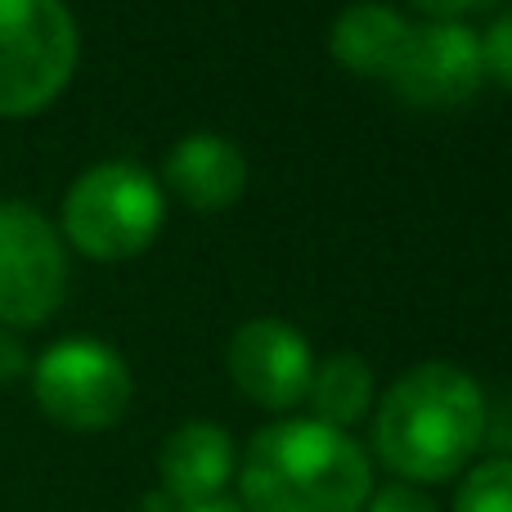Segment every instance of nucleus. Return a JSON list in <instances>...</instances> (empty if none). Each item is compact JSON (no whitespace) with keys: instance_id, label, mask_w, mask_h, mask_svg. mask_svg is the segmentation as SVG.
<instances>
[{"instance_id":"39448f33","label":"nucleus","mask_w":512,"mask_h":512,"mask_svg":"<svg viewBox=\"0 0 512 512\" xmlns=\"http://www.w3.org/2000/svg\"><path fill=\"white\" fill-rule=\"evenodd\" d=\"M32 391L45 418L68 432H104L131 405V369L99 337H63L32 364Z\"/></svg>"},{"instance_id":"f03ea898","label":"nucleus","mask_w":512,"mask_h":512,"mask_svg":"<svg viewBox=\"0 0 512 512\" xmlns=\"http://www.w3.org/2000/svg\"><path fill=\"white\" fill-rule=\"evenodd\" d=\"M369 495L364 445L319 418L261 427L239 459V504L248 512H364Z\"/></svg>"},{"instance_id":"20e7f679","label":"nucleus","mask_w":512,"mask_h":512,"mask_svg":"<svg viewBox=\"0 0 512 512\" xmlns=\"http://www.w3.org/2000/svg\"><path fill=\"white\" fill-rule=\"evenodd\" d=\"M77 18L63 0H0V117H32L77 68Z\"/></svg>"},{"instance_id":"2eb2a0df","label":"nucleus","mask_w":512,"mask_h":512,"mask_svg":"<svg viewBox=\"0 0 512 512\" xmlns=\"http://www.w3.org/2000/svg\"><path fill=\"white\" fill-rule=\"evenodd\" d=\"M364 512H441V508L409 481H391V486H373Z\"/></svg>"},{"instance_id":"9d476101","label":"nucleus","mask_w":512,"mask_h":512,"mask_svg":"<svg viewBox=\"0 0 512 512\" xmlns=\"http://www.w3.org/2000/svg\"><path fill=\"white\" fill-rule=\"evenodd\" d=\"M167 185L198 212H225L248 185V158L225 135L194 131L167 153Z\"/></svg>"},{"instance_id":"0eeeda50","label":"nucleus","mask_w":512,"mask_h":512,"mask_svg":"<svg viewBox=\"0 0 512 512\" xmlns=\"http://www.w3.org/2000/svg\"><path fill=\"white\" fill-rule=\"evenodd\" d=\"M391 86L400 99L418 108H454L477 95L486 81V54L481 36L463 18H432V23L409 27L405 54H400Z\"/></svg>"},{"instance_id":"1a4fd4ad","label":"nucleus","mask_w":512,"mask_h":512,"mask_svg":"<svg viewBox=\"0 0 512 512\" xmlns=\"http://www.w3.org/2000/svg\"><path fill=\"white\" fill-rule=\"evenodd\" d=\"M158 477L176 504H198V499L225 495L234 477V441L212 418H189L167 436L158 454Z\"/></svg>"},{"instance_id":"6e6552de","label":"nucleus","mask_w":512,"mask_h":512,"mask_svg":"<svg viewBox=\"0 0 512 512\" xmlns=\"http://www.w3.org/2000/svg\"><path fill=\"white\" fill-rule=\"evenodd\" d=\"M230 378L252 405L261 409H292L306 400L310 373H315V355L310 342L292 324L274 315H256L239 333L230 337Z\"/></svg>"},{"instance_id":"7ed1b4c3","label":"nucleus","mask_w":512,"mask_h":512,"mask_svg":"<svg viewBox=\"0 0 512 512\" xmlns=\"http://www.w3.org/2000/svg\"><path fill=\"white\" fill-rule=\"evenodd\" d=\"M162 185L140 162H95L63 194V239L95 261L140 256L162 230Z\"/></svg>"},{"instance_id":"dca6fc26","label":"nucleus","mask_w":512,"mask_h":512,"mask_svg":"<svg viewBox=\"0 0 512 512\" xmlns=\"http://www.w3.org/2000/svg\"><path fill=\"white\" fill-rule=\"evenodd\" d=\"M144 512H248L234 495H216V499H198V504H176L167 490H153L144 499Z\"/></svg>"},{"instance_id":"f257e3e1","label":"nucleus","mask_w":512,"mask_h":512,"mask_svg":"<svg viewBox=\"0 0 512 512\" xmlns=\"http://www.w3.org/2000/svg\"><path fill=\"white\" fill-rule=\"evenodd\" d=\"M486 396L459 364H418L387 387L373 418V450L409 486H436L468 468L486 441Z\"/></svg>"},{"instance_id":"4468645a","label":"nucleus","mask_w":512,"mask_h":512,"mask_svg":"<svg viewBox=\"0 0 512 512\" xmlns=\"http://www.w3.org/2000/svg\"><path fill=\"white\" fill-rule=\"evenodd\" d=\"M481 54H486V72L495 81H504L512 90V14L495 18L490 23V32L481 36Z\"/></svg>"},{"instance_id":"f3484780","label":"nucleus","mask_w":512,"mask_h":512,"mask_svg":"<svg viewBox=\"0 0 512 512\" xmlns=\"http://www.w3.org/2000/svg\"><path fill=\"white\" fill-rule=\"evenodd\" d=\"M23 369H27V346L18 342L9 328H0V387H5V382H14Z\"/></svg>"},{"instance_id":"f8f14e48","label":"nucleus","mask_w":512,"mask_h":512,"mask_svg":"<svg viewBox=\"0 0 512 512\" xmlns=\"http://www.w3.org/2000/svg\"><path fill=\"white\" fill-rule=\"evenodd\" d=\"M306 400H310L319 423L346 432V427L360 423L373 405V369L351 351L328 355V360L315 364V373H310Z\"/></svg>"},{"instance_id":"9b49d317","label":"nucleus","mask_w":512,"mask_h":512,"mask_svg":"<svg viewBox=\"0 0 512 512\" xmlns=\"http://www.w3.org/2000/svg\"><path fill=\"white\" fill-rule=\"evenodd\" d=\"M409 18L382 0H355L328 27V54L346 72L360 77H391L409 41Z\"/></svg>"},{"instance_id":"423d86ee","label":"nucleus","mask_w":512,"mask_h":512,"mask_svg":"<svg viewBox=\"0 0 512 512\" xmlns=\"http://www.w3.org/2000/svg\"><path fill=\"white\" fill-rule=\"evenodd\" d=\"M68 292V252L54 225L27 203H0V328H32Z\"/></svg>"},{"instance_id":"ddd939ff","label":"nucleus","mask_w":512,"mask_h":512,"mask_svg":"<svg viewBox=\"0 0 512 512\" xmlns=\"http://www.w3.org/2000/svg\"><path fill=\"white\" fill-rule=\"evenodd\" d=\"M454 512H512V459H481L454 495Z\"/></svg>"},{"instance_id":"a211bd4d","label":"nucleus","mask_w":512,"mask_h":512,"mask_svg":"<svg viewBox=\"0 0 512 512\" xmlns=\"http://www.w3.org/2000/svg\"><path fill=\"white\" fill-rule=\"evenodd\" d=\"M414 5L432 18H459V14H468L477 0H414Z\"/></svg>"}]
</instances>
